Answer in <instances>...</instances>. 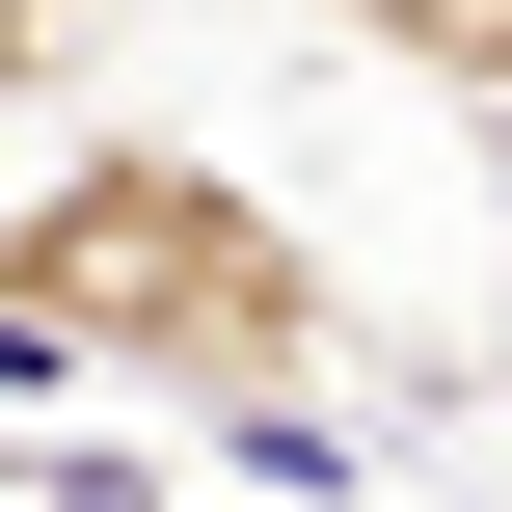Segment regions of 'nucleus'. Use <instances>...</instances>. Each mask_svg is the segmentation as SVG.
I'll return each instance as SVG.
<instances>
[{"mask_svg":"<svg viewBox=\"0 0 512 512\" xmlns=\"http://www.w3.org/2000/svg\"><path fill=\"white\" fill-rule=\"evenodd\" d=\"M0 324L54 351V405H162L270 486H324V405H351V270L216 162V135H27L0 162Z\"/></svg>","mask_w":512,"mask_h":512,"instance_id":"f257e3e1","label":"nucleus"},{"mask_svg":"<svg viewBox=\"0 0 512 512\" xmlns=\"http://www.w3.org/2000/svg\"><path fill=\"white\" fill-rule=\"evenodd\" d=\"M486 189H512V162H486Z\"/></svg>","mask_w":512,"mask_h":512,"instance_id":"20e7f679","label":"nucleus"},{"mask_svg":"<svg viewBox=\"0 0 512 512\" xmlns=\"http://www.w3.org/2000/svg\"><path fill=\"white\" fill-rule=\"evenodd\" d=\"M297 27H351V54H405L432 108H486V135H512V0H297Z\"/></svg>","mask_w":512,"mask_h":512,"instance_id":"f03ea898","label":"nucleus"},{"mask_svg":"<svg viewBox=\"0 0 512 512\" xmlns=\"http://www.w3.org/2000/svg\"><path fill=\"white\" fill-rule=\"evenodd\" d=\"M108 27H135V0H0V162H27V135H54V81H81V54H108Z\"/></svg>","mask_w":512,"mask_h":512,"instance_id":"7ed1b4c3","label":"nucleus"},{"mask_svg":"<svg viewBox=\"0 0 512 512\" xmlns=\"http://www.w3.org/2000/svg\"><path fill=\"white\" fill-rule=\"evenodd\" d=\"M0 512H27V486H0Z\"/></svg>","mask_w":512,"mask_h":512,"instance_id":"39448f33","label":"nucleus"}]
</instances>
